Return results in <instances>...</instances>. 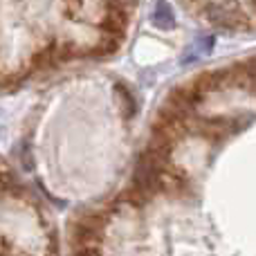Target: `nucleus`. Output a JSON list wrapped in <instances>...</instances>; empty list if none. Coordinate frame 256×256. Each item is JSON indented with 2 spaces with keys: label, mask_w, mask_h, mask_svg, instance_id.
<instances>
[{
  "label": "nucleus",
  "mask_w": 256,
  "mask_h": 256,
  "mask_svg": "<svg viewBox=\"0 0 256 256\" xmlns=\"http://www.w3.org/2000/svg\"><path fill=\"white\" fill-rule=\"evenodd\" d=\"M74 256H102V252H99L94 245H86V248H79V250H76Z\"/></svg>",
  "instance_id": "obj_5"
},
{
  "label": "nucleus",
  "mask_w": 256,
  "mask_h": 256,
  "mask_svg": "<svg viewBox=\"0 0 256 256\" xmlns=\"http://www.w3.org/2000/svg\"><path fill=\"white\" fill-rule=\"evenodd\" d=\"M150 22H153L158 30H173V27H176V16H173L168 2L158 0V4H155V9H153V16H150Z\"/></svg>",
  "instance_id": "obj_2"
},
{
  "label": "nucleus",
  "mask_w": 256,
  "mask_h": 256,
  "mask_svg": "<svg viewBox=\"0 0 256 256\" xmlns=\"http://www.w3.org/2000/svg\"><path fill=\"white\" fill-rule=\"evenodd\" d=\"M202 18L209 25L225 32L250 30L248 9L240 4V0H209L202 7Z\"/></svg>",
  "instance_id": "obj_1"
},
{
  "label": "nucleus",
  "mask_w": 256,
  "mask_h": 256,
  "mask_svg": "<svg viewBox=\"0 0 256 256\" xmlns=\"http://www.w3.org/2000/svg\"><path fill=\"white\" fill-rule=\"evenodd\" d=\"M115 92H117V97H120V106H122L124 117H132V115H135V99H132L130 90H128L126 86L117 84L115 86Z\"/></svg>",
  "instance_id": "obj_3"
},
{
  "label": "nucleus",
  "mask_w": 256,
  "mask_h": 256,
  "mask_svg": "<svg viewBox=\"0 0 256 256\" xmlns=\"http://www.w3.org/2000/svg\"><path fill=\"white\" fill-rule=\"evenodd\" d=\"M240 74H243V84H248L256 92V58L248 61L243 68H240Z\"/></svg>",
  "instance_id": "obj_4"
},
{
  "label": "nucleus",
  "mask_w": 256,
  "mask_h": 256,
  "mask_svg": "<svg viewBox=\"0 0 256 256\" xmlns=\"http://www.w3.org/2000/svg\"><path fill=\"white\" fill-rule=\"evenodd\" d=\"M248 7H250V12L256 16V0H248Z\"/></svg>",
  "instance_id": "obj_6"
}]
</instances>
